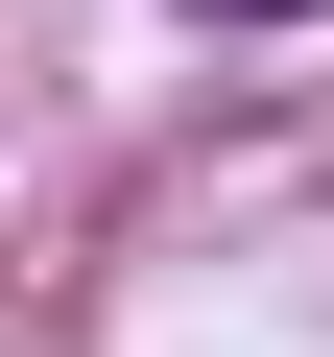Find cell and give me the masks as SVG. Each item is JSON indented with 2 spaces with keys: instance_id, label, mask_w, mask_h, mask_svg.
<instances>
[{
  "instance_id": "obj_1",
  "label": "cell",
  "mask_w": 334,
  "mask_h": 357,
  "mask_svg": "<svg viewBox=\"0 0 334 357\" xmlns=\"http://www.w3.org/2000/svg\"><path fill=\"white\" fill-rule=\"evenodd\" d=\"M239 24H310V0H239Z\"/></svg>"
}]
</instances>
